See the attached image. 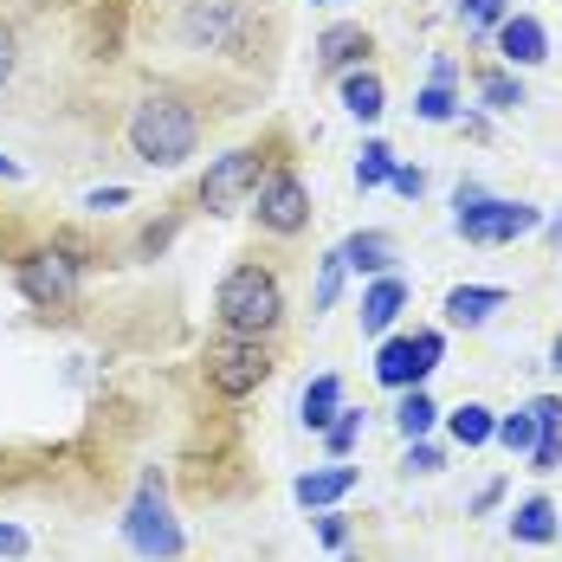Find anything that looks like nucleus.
Listing matches in <instances>:
<instances>
[{
	"instance_id": "f257e3e1",
	"label": "nucleus",
	"mask_w": 562,
	"mask_h": 562,
	"mask_svg": "<svg viewBox=\"0 0 562 562\" xmlns=\"http://www.w3.org/2000/svg\"><path fill=\"white\" fill-rule=\"evenodd\" d=\"M130 156L136 162H149V169H181L188 156H194V143H201V116L194 104H181L169 91H156V98H143L136 111H130Z\"/></svg>"
},
{
	"instance_id": "f03ea898",
	"label": "nucleus",
	"mask_w": 562,
	"mask_h": 562,
	"mask_svg": "<svg viewBox=\"0 0 562 562\" xmlns=\"http://www.w3.org/2000/svg\"><path fill=\"white\" fill-rule=\"evenodd\" d=\"M214 311H221V330L239 337H272L284 324V291L266 266H233L214 291Z\"/></svg>"
},
{
	"instance_id": "7ed1b4c3",
	"label": "nucleus",
	"mask_w": 562,
	"mask_h": 562,
	"mask_svg": "<svg viewBox=\"0 0 562 562\" xmlns=\"http://www.w3.org/2000/svg\"><path fill=\"white\" fill-rule=\"evenodd\" d=\"M452 207H459V214H452L459 239H472V246H505V239H524V233L543 226V207H530V201H492V194H479L472 181H459Z\"/></svg>"
},
{
	"instance_id": "20e7f679",
	"label": "nucleus",
	"mask_w": 562,
	"mask_h": 562,
	"mask_svg": "<svg viewBox=\"0 0 562 562\" xmlns=\"http://www.w3.org/2000/svg\"><path fill=\"white\" fill-rule=\"evenodd\" d=\"M266 375H272V356H266L259 337L221 330V337L207 342V382H214L226 401H246L252 389H266Z\"/></svg>"
},
{
	"instance_id": "39448f33",
	"label": "nucleus",
	"mask_w": 562,
	"mask_h": 562,
	"mask_svg": "<svg viewBox=\"0 0 562 562\" xmlns=\"http://www.w3.org/2000/svg\"><path fill=\"white\" fill-rule=\"evenodd\" d=\"M123 537H130V550L143 562H175L181 557V524L169 517L162 505V479H143V492H136V505L123 517Z\"/></svg>"
},
{
	"instance_id": "423d86ee",
	"label": "nucleus",
	"mask_w": 562,
	"mask_h": 562,
	"mask_svg": "<svg viewBox=\"0 0 562 562\" xmlns=\"http://www.w3.org/2000/svg\"><path fill=\"white\" fill-rule=\"evenodd\" d=\"M259 181H266V156L259 149H226L201 175V207L207 214H233L246 194H259Z\"/></svg>"
},
{
	"instance_id": "0eeeda50",
	"label": "nucleus",
	"mask_w": 562,
	"mask_h": 562,
	"mask_svg": "<svg viewBox=\"0 0 562 562\" xmlns=\"http://www.w3.org/2000/svg\"><path fill=\"white\" fill-rule=\"evenodd\" d=\"M447 356V337L440 330H420V337H389L382 356H375V382L382 389H420Z\"/></svg>"
},
{
	"instance_id": "6e6552de",
	"label": "nucleus",
	"mask_w": 562,
	"mask_h": 562,
	"mask_svg": "<svg viewBox=\"0 0 562 562\" xmlns=\"http://www.w3.org/2000/svg\"><path fill=\"white\" fill-rule=\"evenodd\" d=\"M78 272H85V259H78L71 246H40V252L20 259V291H26L33 304H65V297L78 291Z\"/></svg>"
},
{
	"instance_id": "1a4fd4ad",
	"label": "nucleus",
	"mask_w": 562,
	"mask_h": 562,
	"mask_svg": "<svg viewBox=\"0 0 562 562\" xmlns=\"http://www.w3.org/2000/svg\"><path fill=\"white\" fill-rule=\"evenodd\" d=\"M252 201H259L252 214H259L266 233H304V226H311V188H304L291 169H272L266 181H259Z\"/></svg>"
},
{
	"instance_id": "9d476101",
	"label": "nucleus",
	"mask_w": 562,
	"mask_h": 562,
	"mask_svg": "<svg viewBox=\"0 0 562 562\" xmlns=\"http://www.w3.org/2000/svg\"><path fill=\"white\" fill-rule=\"evenodd\" d=\"M233 33H239V7L233 0H194L188 13H181V40L188 46H233Z\"/></svg>"
},
{
	"instance_id": "9b49d317",
	"label": "nucleus",
	"mask_w": 562,
	"mask_h": 562,
	"mask_svg": "<svg viewBox=\"0 0 562 562\" xmlns=\"http://www.w3.org/2000/svg\"><path fill=\"white\" fill-rule=\"evenodd\" d=\"M498 53H505V65H543V58H550V33H543V20H530V13H505V20H498Z\"/></svg>"
},
{
	"instance_id": "f8f14e48",
	"label": "nucleus",
	"mask_w": 562,
	"mask_h": 562,
	"mask_svg": "<svg viewBox=\"0 0 562 562\" xmlns=\"http://www.w3.org/2000/svg\"><path fill=\"white\" fill-rule=\"evenodd\" d=\"M505 304H510L505 284H452V291H447V317H452V324H465V330L492 324Z\"/></svg>"
},
{
	"instance_id": "ddd939ff",
	"label": "nucleus",
	"mask_w": 562,
	"mask_h": 562,
	"mask_svg": "<svg viewBox=\"0 0 562 562\" xmlns=\"http://www.w3.org/2000/svg\"><path fill=\"white\" fill-rule=\"evenodd\" d=\"M401 311H407V279L382 272V279L362 291V330H369V337H382V330H389Z\"/></svg>"
},
{
	"instance_id": "4468645a",
	"label": "nucleus",
	"mask_w": 562,
	"mask_h": 562,
	"mask_svg": "<svg viewBox=\"0 0 562 562\" xmlns=\"http://www.w3.org/2000/svg\"><path fill=\"white\" fill-rule=\"evenodd\" d=\"M349 492H356V465H324V472H304V479H297V505L304 510H330L337 505V498H349Z\"/></svg>"
},
{
	"instance_id": "2eb2a0df",
	"label": "nucleus",
	"mask_w": 562,
	"mask_h": 562,
	"mask_svg": "<svg viewBox=\"0 0 562 562\" xmlns=\"http://www.w3.org/2000/svg\"><path fill=\"white\" fill-rule=\"evenodd\" d=\"M337 252H342L349 272H369V279H382V272L394 266V239L389 233H375V226H369V233H349Z\"/></svg>"
},
{
	"instance_id": "dca6fc26",
	"label": "nucleus",
	"mask_w": 562,
	"mask_h": 562,
	"mask_svg": "<svg viewBox=\"0 0 562 562\" xmlns=\"http://www.w3.org/2000/svg\"><path fill=\"white\" fill-rule=\"evenodd\" d=\"M362 58H369V33L349 26V20L317 40V65H324V71H349V65H362Z\"/></svg>"
},
{
	"instance_id": "f3484780",
	"label": "nucleus",
	"mask_w": 562,
	"mask_h": 562,
	"mask_svg": "<svg viewBox=\"0 0 562 562\" xmlns=\"http://www.w3.org/2000/svg\"><path fill=\"white\" fill-rule=\"evenodd\" d=\"M342 111L356 116V123H375V116L389 111V91H382V78H375L369 65L342 78Z\"/></svg>"
},
{
	"instance_id": "a211bd4d",
	"label": "nucleus",
	"mask_w": 562,
	"mask_h": 562,
	"mask_svg": "<svg viewBox=\"0 0 562 562\" xmlns=\"http://www.w3.org/2000/svg\"><path fill=\"white\" fill-rule=\"evenodd\" d=\"M447 434H452V447H485L492 434H498V414L485 407V401H465V407H452L447 414Z\"/></svg>"
},
{
	"instance_id": "6ab92c4d",
	"label": "nucleus",
	"mask_w": 562,
	"mask_h": 562,
	"mask_svg": "<svg viewBox=\"0 0 562 562\" xmlns=\"http://www.w3.org/2000/svg\"><path fill=\"white\" fill-rule=\"evenodd\" d=\"M337 414H342V382L337 375H317V382L304 389V401H297V420H304L311 434H324Z\"/></svg>"
},
{
	"instance_id": "aec40b11",
	"label": "nucleus",
	"mask_w": 562,
	"mask_h": 562,
	"mask_svg": "<svg viewBox=\"0 0 562 562\" xmlns=\"http://www.w3.org/2000/svg\"><path fill=\"white\" fill-rule=\"evenodd\" d=\"M510 537L517 543H557V505L550 498H524L510 510Z\"/></svg>"
},
{
	"instance_id": "412c9836",
	"label": "nucleus",
	"mask_w": 562,
	"mask_h": 562,
	"mask_svg": "<svg viewBox=\"0 0 562 562\" xmlns=\"http://www.w3.org/2000/svg\"><path fill=\"white\" fill-rule=\"evenodd\" d=\"M434 420H440V407L427 401V389H401V407H394L401 440H427V434H434Z\"/></svg>"
},
{
	"instance_id": "4be33fe9",
	"label": "nucleus",
	"mask_w": 562,
	"mask_h": 562,
	"mask_svg": "<svg viewBox=\"0 0 562 562\" xmlns=\"http://www.w3.org/2000/svg\"><path fill=\"white\" fill-rule=\"evenodd\" d=\"M537 434H543V420H537V407H517V414H505L498 420V434L492 440H505L517 459H530V447H537Z\"/></svg>"
},
{
	"instance_id": "5701e85b",
	"label": "nucleus",
	"mask_w": 562,
	"mask_h": 562,
	"mask_svg": "<svg viewBox=\"0 0 562 562\" xmlns=\"http://www.w3.org/2000/svg\"><path fill=\"white\" fill-rule=\"evenodd\" d=\"M342 279H349L342 252H324V266H317V291H311V311H330V304L342 297Z\"/></svg>"
},
{
	"instance_id": "b1692460",
	"label": "nucleus",
	"mask_w": 562,
	"mask_h": 562,
	"mask_svg": "<svg viewBox=\"0 0 562 562\" xmlns=\"http://www.w3.org/2000/svg\"><path fill=\"white\" fill-rule=\"evenodd\" d=\"M479 98H485L492 111H517V104H530V98H524V85H517L510 71H485V78H479Z\"/></svg>"
},
{
	"instance_id": "393cba45",
	"label": "nucleus",
	"mask_w": 562,
	"mask_h": 562,
	"mask_svg": "<svg viewBox=\"0 0 562 562\" xmlns=\"http://www.w3.org/2000/svg\"><path fill=\"white\" fill-rule=\"evenodd\" d=\"M394 175V149L389 143H362V162H356V188H382Z\"/></svg>"
},
{
	"instance_id": "a878e982",
	"label": "nucleus",
	"mask_w": 562,
	"mask_h": 562,
	"mask_svg": "<svg viewBox=\"0 0 562 562\" xmlns=\"http://www.w3.org/2000/svg\"><path fill=\"white\" fill-rule=\"evenodd\" d=\"M356 440H362V414H356V407H342L337 420L324 427V447H330V459H349V452H356Z\"/></svg>"
},
{
	"instance_id": "bb28decb",
	"label": "nucleus",
	"mask_w": 562,
	"mask_h": 562,
	"mask_svg": "<svg viewBox=\"0 0 562 562\" xmlns=\"http://www.w3.org/2000/svg\"><path fill=\"white\" fill-rule=\"evenodd\" d=\"M414 111L427 116V123H452V116H459V98H452V85H427V91L414 98Z\"/></svg>"
},
{
	"instance_id": "cd10ccee",
	"label": "nucleus",
	"mask_w": 562,
	"mask_h": 562,
	"mask_svg": "<svg viewBox=\"0 0 562 562\" xmlns=\"http://www.w3.org/2000/svg\"><path fill=\"white\" fill-rule=\"evenodd\" d=\"M505 20V0H459V26L465 33H485V26H498Z\"/></svg>"
},
{
	"instance_id": "c85d7f7f",
	"label": "nucleus",
	"mask_w": 562,
	"mask_h": 562,
	"mask_svg": "<svg viewBox=\"0 0 562 562\" xmlns=\"http://www.w3.org/2000/svg\"><path fill=\"white\" fill-rule=\"evenodd\" d=\"M440 465H447V459H440V447H427V440H407L401 472H420V479H427V472H440Z\"/></svg>"
},
{
	"instance_id": "c756f323",
	"label": "nucleus",
	"mask_w": 562,
	"mask_h": 562,
	"mask_svg": "<svg viewBox=\"0 0 562 562\" xmlns=\"http://www.w3.org/2000/svg\"><path fill=\"white\" fill-rule=\"evenodd\" d=\"M85 207H91V214H116V207H130V188H91Z\"/></svg>"
},
{
	"instance_id": "7c9ffc66",
	"label": "nucleus",
	"mask_w": 562,
	"mask_h": 562,
	"mask_svg": "<svg viewBox=\"0 0 562 562\" xmlns=\"http://www.w3.org/2000/svg\"><path fill=\"white\" fill-rule=\"evenodd\" d=\"M389 181H394V194H401V201H420V194H427V175H420V169H401V162H394Z\"/></svg>"
},
{
	"instance_id": "2f4dec72",
	"label": "nucleus",
	"mask_w": 562,
	"mask_h": 562,
	"mask_svg": "<svg viewBox=\"0 0 562 562\" xmlns=\"http://www.w3.org/2000/svg\"><path fill=\"white\" fill-rule=\"evenodd\" d=\"M317 537H324L330 550H342V543H349V524H342L337 510H324V517H317Z\"/></svg>"
},
{
	"instance_id": "473e14b6",
	"label": "nucleus",
	"mask_w": 562,
	"mask_h": 562,
	"mask_svg": "<svg viewBox=\"0 0 562 562\" xmlns=\"http://www.w3.org/2000/svg\"><path fill=\"white\" fill-rule=\"evenodd\" d=\"M0 557H26V530H13V524H0Z\"/></svg>"
},
{
	"instance_id": "72a5a7b5",
	"label": "nucleus",
	"mask_w": 562,
	"mask_h": 562,
	"mask_svg": "<svg viewBox=\"0 0 562 562\" xmlns=\"http://www.w3.org/2000/svg\"><path fill=\"white\" fill-rule=\"evenodd\" d=\"M13 65H20V53H13V33H7V26H0V85H7V78H13Z\"/></svg>"
},
{
	"instance_id": "f704fd0d",
	"label": "nucleus",
	"mask_w": 562,
	"mask_h": 562,
	"mask_svg": "<svg viewBox=\"0 0 562 562\" xmlns=\"http://www.w3.org/2000/svg\"><path fill=\"white\" fill-rule=\"evenodd\" d=\"M498 498H505V485H485V492L472 498V510H498Z\"/></svg>"
},
{
	"instance_id": "c9c22d12",
	"label": "nucleus",
	"mask_w": 562,
	"mask_h": 562,
	"mask_svg": "<svg viewBox=\"0 0 562 562\" xmlns=\"http://www.w3.org/2000/svg\"><path fill=\"white\" fill-rule=\"evenodd\" d=\"M0 181H20V162L13 156H0Z\"/></svg>"
},
{
	"instance_id": "e433bc0d",
	"label": "nucleus",
	"mask_w": 562,
	"mask_h": 562,
	"mask_svg": "<svg viewBox=\"0 0 562 562\" xmlns=\"http://www.w3.org/2000/svg\"><path fill=\"white\" fill-rule=\"evenodd\" d=\"M550 362H557V369H562V337H557V349H550Z\"/></svg>"
},
{
	"instance_id": "4c0bfd02",
	"label": "nucleus",
	"mask_w": 562,
	"mask_h": 562,
	"mask_svg": "<svg viewBox=\"0 0 562 562\" xmlns=\"http://www.w3.org/2000/svg\"><path fill=\"white\" fill-rule=\"evenodd\" d=\"M550 239H562V221H557V226H550Z\"/></svg>"
},
{
	"instance_id": "58836bf2",
	"label": "nucleus",
	"mask_w": 562,
	"mask_h": 562,
	"mask_svg": "<svg viewBox=\"0 0 562 562\" xmlns=\"http://www.w3.org/2000/svg\"><path fill=\"white\" fill-rule=\"evenodd\" d=\"M317 7H330V0H317Z\"/></svg>"
}]
</instances>
